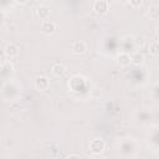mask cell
Masks as SVG:
<instances>
[{
  "label": "cell",
  "mask_w": 159,
  "mask_h": 159,
  "mask_svg": "<svg viewBox=\"0 0 159 159\" xmlns=\"http://www.w3.org/2000/svg\"><path fill=\"white\" fill-rule=\"evenodd\" d=\"M35 87H36L39 91H45V89H47V87H48V80H47L46 77H39V78H36V81H35Z\"/></svg>",
  "instance_id": "cell-3"
},
{
  "label": "cell",
  "mask_w": 159,
  "mask_h": 159,
  "mask_svg": "<svg viewBox=\"0 0 159 159\" xmlns=\"http://www.w3.org/2000/svg\"><path fill=\"white\" fill-rule=\"evenodd\" d=\"M65 71H66V68H65L63 65L56 63V65L52 66V72H53L55 76H62V75L65 73Z\"/></svg>",
  "instance_id": "cell-7"
},
{
  "label": "cell",
  "mask_w": 159,
  "mask_h": 159,
  "mask_svg": "<svg viewBox=\"0 0 159 159\" xmlns=\"http://www.w3.org/2000/svg\"><path fill=\"white\" fill-rule=\"evenodd\" d=\"M6 53L9 55V56H15V55H17V47L15 46V45H7L6 46Z\"/></svg>",
  "instance_id": "cell-8"
},
{
  "label": "cell",
  "mask_w": 159,
  "mask_h": 159,
  "mask_svg": "<svg viewBox=\"0 0 159 159\" xmlns=\"http://www.w3.org/2000/svg\"><path fill=\"white\" fill-rule=\"evenodd\" d=\"M86 50V43L82 41H76L72 43V51L75 53H82Z\"/></svg>",
  "instance_id": "cell-6"
},
{
  "label": "cell",
  "mask_w": 159,
  "mask_h": 159,
  "mask_svg": "<svg viewBox=\"0 0 159 159\" xmlns=\"http://www.w3.org/2000/svg\"><path fill=\"white\" fill-rule=\"evenodd\" d=\"M118 61H119L120 65H128V63L130 62V57H129L127 53H120V55L118 56Z\"/></svg>",
  "instance_id": "cell-9"
},
{
  "label": "cell",
  "mask_w": 159,
  "mask_h": 159,
  "mask_svg": "<svg viewBox=\"0 0 159 159\" xmlns=\"http://www.w3.org/2000/svg\"><path fill=\"white\" fill-rule=\"evenodd\" d=\"M89 149L92 153L94 154H99L103 149H104V142L101 139H93L89 144Z\"/></svg>",
  "instance_id": "cell-1"
},
{
  "label": "cell",
  "mask_w": 159,
  "mask_h": 159,
  "mask_svg": "<svg viewBox=\"0 0 159 159\" xmlns=\"http://www.w3.org/2000/svg\"><path fill=\"white\" fill-rule=\"evenodd\" d=\"M36 14H37V16H39L40 19L46 20V19H47V16L50 15V9H48L47 6H45V5H41V6H39V7H37Z\"/></svg>",
  "instance_id": "cell-5"
},
{
  "label": "cell",
  "mask_w": 159,
  "mask_h": 159,
  "mask_svg": "<svg viewBox=\"0 0 159 159\" xmlns=\"http://www.w3.org/2000/svg\"><path fill=\"white\" fill-rule=\"evenodd\" d=\"M93 9H94L97 12L102 14V12H106V11H107V9H108V4H107V1H102V0H99V1H96V2L93 4Z\"/></svg>",
  "instance_id": "cell-4"
},
{
  "label": "cell",
  "mask_w": 159,
  "mask_h": 159,
  "mask_svg": "<svg viewBox=\"0 0 159 159\" xmlns=\"http://www.w3.org/2000/svg\"><path fill=\"white\" fill-rule=\"evenodd\" d=\"M55 29H56V25H55V22H52V21H50V20H45V21H42V25H41V30H42V32L43 34H52L53 31H55Z\"/></svg>",
  "instance_id": "cell-2"
},
{
  "label": "cell",
  "mask_w": 159,
  "mask_h": 159,
  "mask_svg": "<svg viewBox=\"0 0 159 159\" xmlns=\"http://www.w3.org/2000/svg\"><path fill=\"white\" fill-rule=\"evenodd\" d=\"M67 159H81L78 155H76V154H72V155H70Z\"/></svg>",
  "instance_id": "cell-11"
},
{
  "label": "cell",
  "mask_w": 159,
  "mask_h": 159,
  "mask_svg": "<svg viewBox=\"0 0 159 159\" xmlns=\"http://www.w3.org/2000/svg\"><path fill=\"white\" fill-rule=\"evenodd\" d=\"M149 52H150L152 55H157V53H158V43H157V41H154V42L150 45Z\"/></svg>",
  "instance_id": "cell-10"
}]
</instances>
